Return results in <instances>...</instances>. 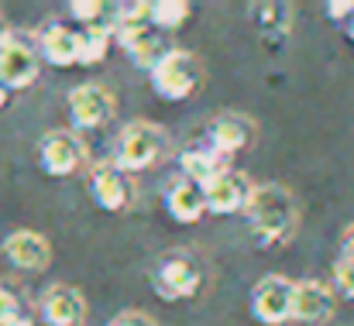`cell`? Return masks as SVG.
Returning a JSON list of instances; mask_svg holds the SVG:
<instances>
[{
  "label": "cell",
  "instance_id": "6da1fadb",
  "mask_svg": "<svg viewBox=\"0 0 354 326\" xmlns=\"http://www.w3.org/2000/svg\"><path fill=\"white\" fill-rule=\"evenodd\" d=\"M248 220L265 244H279L296 227V203L282 186H254L248 200Z\"/></svg>",
  "mask_w": 354,
  "mask_h": 326
},
{
  "label": "cell",
  "instance_id": "7a4b0ae2",
  "mask_svg": "<svg viewBox=\"0 0 354 326\" xmlns=\"http://www.w3.org/2000/svg\"><path fill=\"white\" fill-rule=\"evenodd\" d=\"M165 144H169V137H165V131H162L158 124L138 120V124H131V127L120 134L118 158H114V162H118L124 172H141V169H148V165H155V162L162 158Z\"/></svg>",
  "mask_w": 354,
  "mask_h": 326
},
{
  "label": "cell",
  "instance_id": "3957f363",
  "mask_svg": "<svg viewBox=\"0 0 354 326\" xmlns=\"http://www.w3.org/2000/svg\"><path fill=\"white\" fill-rule=\"evenodd\" d=\"M148 76H151V86H155L158 97L179 104V100H186V97L196 93V86H200V62L189 52L172 48Z\"/></svg>",
  "mask_w": 354,
  "mask_h": 326
},
{
  "label": "cell",
  "instance_id": "277c9868",
  "mask_svg": "<svg viewBox=\"0 0 354 326\" xmlns=\"http://www.w3.org/2000/svg\"><path fill=\"white\" fill-rule=\"evenodd\" d=\"M151 278H155V289H158L162 299H189V296H196V289L203 282L200 265H196V258L189 251L162 254Z\"/></svg>",
  "mask_w": 354,
  "mask_h": 326
},
{
  "label": "cell",
  "instance_id": "5b68a950",
  "mask_svg": "<svg viewBox=\"0 0 354 326\" xmlns=\"http://www.w3.org/2000/svg\"><path fill=\"white\" fill-rule=\"evenodd\" d=\"M292 296H296V282H289L282 275H265L251 292L254 320L265 326H279L292 320Z\"/></svg>",
  "mask_w": 354,
  "mask_h": 326
},
{
  "label": "cell",
  "instance_id": "8992f818",
  "mask_svg": "<svg viewBox=\"0 0 354 326\" xmlns=\"http://www.w3.org/2000/svg\"><path fill=\"white\" fill-rule=\"evenodd\" d=\"M90 193H93L97 207H104L107 213L127 210L131 200H134L131 179H127V172L120 169L118 162H97L90 169Z\"/></svg>",
  "mask_w": 354,
  "mask_h": 326
},
{
  "label": "cell",
  "instance_id": "52a82bcc",
  "mask_svg": "<svg viewBox=\"0 0 354 326\" xmlns=\"http://www.w3.org/2000/svg\"><path fill=\"white\" fill-rule=\"evenodd\" d=\"M251 182L234 172V169H227V172H221L217 179H210L207 186H203V200H207V213H221V217H231V213H241V210H248V200H251Z\"/></svg>",
  "mask_w": 354,
  "mask_h": 326
},
{
  "label": "cell",
  "instance_id": "ba28073f",
  "mask_svg": "<svg viewBox=\"0 0 354 326\" xmlns=\"http://www.w3.org/2000/svg\"><path fill=\"white\" fill-rule=\"evenodd\" d=\"M114 110H118L114 97H111L104 86H97V83L76 86V90L69 93V117H73V124H76V127L97 131V127L111 124Z\"/></svg>",
  "mask_w": 354,
  "mask_h": 326
},
{
  "label": "cell",
  "instance_id": "9c48e42d",
  "mask_svg": "<svg viewBox=\"0 0 354 326\" xmlns=\"http://www.w3.org/2000/svg\"><path fill=\"white\" fill-rule=\"evenodd\" d=\"M38 158H41V169L48 175L62 179V175L80 172V165H83V144H80V137L73 131H52V134L41 137Z\"/></svg>",
  "mask_w": 354,
  "mask_h": 326
},
{
  "label": "cell",
  "instance_id": "30bf717a",
  "mask_svg": "<svg viewBox=\"0 0 354 326\" xmlns=\"http://www.w3.org/2000/svg\"><path fill=\"white\" fill-rule=\"evenodd\" d=\"M38 79V55L28 41H7L0 45V86L24 90Z\"/></svg>",
  "mask_w": 354,
  "mask_h": 326
},
{
  "label": "cell",
  "instance_id": "8fae6325",
  "mask_svg": "<svg viewBox=\"0 0 354 326\" xmlns=\"http://www.w3.org/2000/svg\"><path fill=\"white\" fill-rule=\"evenodd\" d=\"M334 289L324 282H296V296H292V320L299 323H324L334 316Z\"/></svg>",
  "mask_w": 354,
  "mask_h": 326
},
{
  "label": "cell",
  "instance_id": "7c38bea8",
  "mask_svg": "<svg viewBox=\"0 0 354 326\" xmlns=\"http://www.w3.org/2000/svg\"><path fill=\"white\" fill-rule=\"evenodd\" d=\"M3 254H7L17 268H24V271H45L48 261H52L48 240H45L41 233H35V230H14V233L3 240Z\"/></svg>",
  "mask_w": 354,
  "mask_h": 326
},
{
  "label": "cell",
  "instance_id": "4fadbf2b",
  "mask_svg": "<svg viewBox=\"0 0 354 326\" xmlns=\"http://www.w3.org/2000/svg\"><path fill=\"white\" fill-rule=\"evenodd\" d=\"M41 316L48 326H80L86 316V303L69 285H52L41 296Z\"/></svg>",
  "mask_w": 354,
  "mask_h": 326
},
{
  "label": "cell",
  "instance_id": "5bb4252c",
  "mask_svg": "<svg viewBox=\"0 0 354 326\" xmlns=\"http://www.w3.org/2000/svg\"><path fill=\"white\" fill-rule=\"evenodd\" d=\"M38 45H41V55H45L52 66L66 69V66H76V62H80L83 35L73 31V28H66V24H48V28L41 31Z\"/></svg>",
  "mask_w": 354,
  "mask_h": 326
},
{
  "label": "cell",
  "instance_id": "9a60e30c",
  "mask_svg": "<svg viewBox=\"0 0 354 326\" xmlns=\"http://www.w3.org/2000/svg\"><path fill=\"white\" fill-rule=\"evenodd\" d=\"M179 169L189 182L207 186L210 179H217L221 172H227V155L217 151L214 144H193L179 155Z\"/></svg>",
  "mask_w": 354,
  "mask_h": 326
},
{
  "label": "cell",
  "instance_id": "2e32d148",
  "mask_svg": "<svg viewBox=\"0 0 354 326\" xmlns=\"http://www.w3.org/2000/svg\"><path fill=\"white\" fill-rule=\"evenodd\" d=\"M165 207H169L172 220H179V223H196V220L207 213L203 186H196V182H189V179H179V182L169 189Z\"/></svg>",
  "mask_w": 354,
  "mask_h": 326
},
{
  "label": "cell",
  "instance_id": "e0dca14e",
  "mask_svg": "<svg viewBox=\"0 0 354 326\" xmlns=\"http://www.w3.org/2000/svg\"><path fill=\"white\" fill-rule=\"evenodd\" d=\"M251 141V120L241 113H221L210 127V144L224 155H234Z\"/></svg>",
  "mask_w": 354,
  "mask_h": 326
},
{
  "label": "cell",
  "instance_id": "ac0fdd59",
  "mask_svg": "<svg viewBox=\"0 0 354 326\" xmlns=\"http://www.w3.org/2000/svg\"><path fill=\"white\" fill-rule=\"evenodd\" d=\"M69 10L80 24H86V31H111V35L120 17V3H111V0H73Z\"/></svg>",
  "mask_w": 354,
  "mask_h": 326
},
{
  "label": "cell",
  "instance_id": "d6986e66",
  "mask_svg": "<svg viewBox=\"0 0 354 326\" xmlns=\"http://www.w3.org/2000/svg\"><path fill=\"white\" fill-rule=\"evenodd\" d=\"M169 52H172V48H169L158 35H145L141 41H134V45L127 48V55L134 59V66H138V69H148V73H151Z\"/></svg>",
  "mask_w": 354,
  "mask_h": 326
},
{
  "label": "cell",
  "instance_id": "ffe728a7",
  "mask_svg": "<svg viewBox=\"0 0 354 326\" xmlns=\"http://www.w3.org/2000/svg\"><path fill=\"white\" fill-rule=\"evenodd\" d=\"M189 10H193V7H189L186 0H155V3H151V24L172 31V28H179V24L189 17Z\"/></svg>",
  "mask_w": 354,
  "mask_h": 326
},
{
  "label": "cell",
  "instance_id": "44dd1931",
  "mask_svg": "<svg viewBox=\"0 0 354 326\" xmlns=\"http://www.w3.org/2000/svg\"><path fill=\"white\" fill-rule=\"evenodd\" d=\"M111 45H114V35H111V31H83V52H80V62H83V66H97V62H104L107 52H111Z\"/></svg>",
  "mask_w": 354,
  "mask_h": 326
},
{
  "label": "cell",
  "instance_id": "7402d4cb",
  "mask_svg": "<svg viewBox=\"0 0 354 326\" xmlns=\"http://www.w3.org/2000/svg\"><path fill=\"white\" fill-rule=\"evenodd\" d=\"M258 14H254V21L265 28V31H286L289 28V21H292V14H289V3H261V7H254Z\"/></svg>",
  "mask_w": 354,
  "mask_h": 326
},
{
  "label": "cell",
  "instance_id": "603a6c76",
  "mask_svg": "<svg viewBox=\"0 0 354 326\" xmlns=\"http://www.w3.org/2000/svg\"><path fill=\"white\" fill-rule=\"evenodd\" d=\"M334 282H337V289L348 296V299H354V258H341L337 261V268H334Z\"/></svg>",
  "mask_w": 354,
  "mask_h": 326
},
{
  "label": "cell",
  "instance_id": "cb8c5ba5",
  "mask_svg": "<svg viewBox=\"0 0 354 326\" xmlns=\"http://www.w3.org/2000/svg\"><path fill=\"white\" fill-rule=\"evenodd\" d=\"M17 316H21L17 296H10L7 289H0V323H10V320H17Z\"/></svg>",
  "mask_w": 354,
  "mask_h": 326
},
{
  "label": "cell",
  "instance_id": "d4e9b609",
  "mask_svg": "<svg viewBox=\"0 0 354 326\" xmlns=\"http://www.w3.org/2000/svg\"><path fill=\"white\" fill-rule=\"evenodd\" d=\"M111 326H155L148 316H141V313H124V316H118Z\"/></svg>",
  "mask_w": 354,
  "mask_h": 326
},
{
  "label": "cell",
  "instance_id": "484cf974",
  "mask_svg": "<svg viewBox=\"0 0 354 326\" xmlns=\"http://www.w3.org/2000/svg\"><path fill=\"white\" fill-rule=\"evenodd\" d=\"M327 10H330V17H344V14H351L354 10V3L351 0H348V3H330Z\"/></svg>",
  "mask_w": 354,
  "mask_h": 326
},
{
  "label": "cell",
  "instance_id": "4316f807",
  "mask_svg": "<svg viewBox=\"0 0 354 326\" xmlns=\"http://www.w3.org/2000/svg\"><path fill=\"white\" fill-rule=\"evenodd\" d=\"M344 254L354 258V223H348V230H344Z\"/></svg>",
  "mask_w": 354,
  "mask_h": 326
},
{
  "label": "cell",
  "instance_id": "83f0119b",
  "mask_svg": "<svg viewBox=\"0 0 354 326\" xmlns=\"http://www.w3.org/2000/svg\"><path fill=\"white\" fill-rule=\"evenodd\" d=\"M10 41V28H7V17L0 14V45H7Z\"/></svg>",
  "mask_w": 354,
  "mask_h": 326
},
{
  "label": "cell",
  "instance_id": "f1b7e54d",
  "mask_svg": "<svg viewBox=\"0 0 354 326\" xmlns=\"http://www.w3.org/2000/svg\"><path fill=\"white\" fill-rule=\"evenodd\" d=\"M0 326H31L28 316H17V320H10V323H0Z\"/></svg>",
  "mask_w": 354,
  "mask_h": 326
},
{
  "label": "cell",
  "instance_id": "f546056e",
  "mask_svg": "<svg viewBox=\"0 0 354 326\" xmlns=\"http://www.w3.org/2000/svg\"><path fill=\"white\" fill-rule=\"evenodd\" d=\"M7 100H10V90H7V86H0V107H3Z\"/></svg>",
  "mask_w": 354,
  "mask_h": 326
},
{
  "label": "cell",
  "instance_id": "4dcf8cb0",
  "mask_svg": "<svg viewBox=\"0 0 354 326\" xmlns=\"http://www.w3.org/2000/svg\"><path fill=\"white\" fill-rule=\"evenodd\" d=\"M351 38H354V21H351Z\"/></svg>",
  "mask_w": 354,
  "mask_h": 326
}]
</instances>
